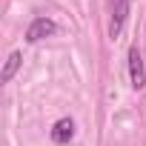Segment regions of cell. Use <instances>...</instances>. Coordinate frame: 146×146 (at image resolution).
I'll return each mask as SVG.
<instances>
[{"label": "cell", "instance_id": "5", "mask_svg": "<svg viewBox=\"0 0 146 146\" xmlns=\"http://www.w3.org/2000/svg\"><path fill=\"white\" fill-rule=\"evenodd\" d=\"M20 63H23V54H20V52H12V54H9V60L3 63V72H0V83H9V80L15 78V72L20 69Z\"/></svg>", "mask_w": 146, "mask_h": 146}, {"label": "cell", "instance_id": "1", "mask_svg": "<svg viewBox=\"0 0 146 146\" xmlns=\"http://www.w3.org/2000/svg\"><path fill=\"white\" fill-rule=\"evenodd\" d=\"M129 75H132V86L135 89H143L146 86V69H143V57H140L137 46L129 49Z\"/></svg>", "mask_w": 146, "mask_h": 146}, {"label": "cell", "instance_id": "3", "mask_svg": "<svg viewBox=\"0 0 146 146\" xmlns=\"http://www.w3.org/2000/svg\"><path fill=\"white\" fill-rule=\"evenodd\" d=\"M126 15H129V0H115V12H112V23H109V35L112 37H117L123 32Z\"/></svg>", "mask_w": 146, "mask_h": 146}, {"label": "cell", "instance_id": "2", "mask_svg": "<svg viewBox=\"0 0 146 146\" xmlns=\"http://www.w3.org/2000/svg\"><path fill=\"white\" fill-rule=\"evenodd\" d=\"M54 32H57L54 20H49V17H37V20L26 29V40H29V43H37V40H43V37H49V35H54Z\"/></svg>", "mask_w": 146, "mask_h": 146}, {"label": "cell", "instance_id": "4", "mask_svg": "<svg viewBox=\"0 0 146 146\" xmlns=\"http://www.w3.org/2000/svg\"><path fill=\"white\" fill-rule=\"evenodd\" d=\"M72 135H75V123H72L69 117H60V120L52 126V140H54V143H69Z\"/></svg>", "mask_w": 146, "mask_h": 146}]
</instances>
